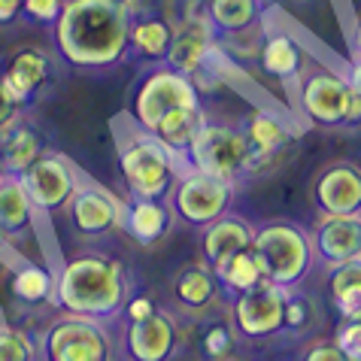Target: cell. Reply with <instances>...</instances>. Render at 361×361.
I'll use <instances>...</instances> for the list:
<instances>
[{
    "instance_id": "obj_40",
    "label": "cell",
    "mask_w": 361,
    "mask_h": 361,
    "mask_svg": "<svg viewBox=\"0 0 361 361\" xmlns=\"http://www.w3.org/2000/svg\"><path fill=\"white\" fill-rule=\"evenodd\" d=\"M361 122V94L355 92H349V104H346V118H343V125H358Z\"/></svg>"
},
{
    "instance_id": "obj_36",
    "label": "cell",
    "mask_w": 361,
    "mask_h": 361,
    "mask_svg": "<svg viewBox=\"0 0 361 361\" xmlns=\"http://www.w3.org/2000/svg\"><path fill=\"white\" fill-rule=\"evenodd\" d=\"M304 361H349V355L337 343H319L310 349Z\"/></svg>"
},
{
    "instance_id": "obj_3",
    "label": "cell",
    "mask_w": 361,
    "mask_h": 361,
    "mask_svg": "<svg viewBox=\"0 0 361 361\" xmlns=\"http://www.w3.org/2000/svg\"><path fill=\"white\" fill-rule=\"evenodd\" d=\"M173 152L155 134H134L122 146V176L137 200H158L173 183Z\"/></svg>"
},
{
    "instance_id": "obj_30",
    "label": "cell",
    "mask_w": 361,
    "mask_h": 361,
    "mask_svg": "<svg viewBox=\"0 0 361 361\" xmlns=\"http://www.w3.org/2000/svg\"><path fill=\"white\" fill-rule=\"evenodd\" d=\"M55 288V279L49 276L46 267H37V264H25L13 274V295L25 304H43L49 300Z\"/></svg>"
},
{
    "instance_id": "obj_5",
    "label": "cell",
    "mask_w": 361,
    "mask_h": 361,
    "mask_svg": "<svg viewBox=\"0 0 361 361\" xmlns=\"http://www.w3.org/2000/svg\"><path fill=\"white\" fill-rule=\"evenodd\" d=\"M188 155H192V164L197 173L225 179V183L252 164V146H249L246 134L234 131V128H219V125L200 128Z\"/></svg>"
},
{
    "instance_id": "obj_17",
    "label": "cell",
    "mask_w": 361,
    "mask_h": 361,
    "mask_svg": "<svg viewBox=\"0 0 361 361\" xmlns=\"http://www.w3.org/2000/svg\"><path fill=\"white\" fill-rule=\"evenodd\" d=\"M316 195L325 213H361V170L346 164L325 170Z\"/></svg>"
},
{
    "instance_id": "obj_26",
    "label": "cell",
    "mask_w": 361,
    "mask_h": 361,
    "mask_svg": "<svg viewBox=\"0 0 361 361\" xmlns=\"http://www.w3.org/2000/svg\"><path fill=\"white\" fill-rule=\"evenodd\" d=\"M173 43V27L161 18H134L131 22V49L143 58H167Z\"/></svg>"
},
{
    "instance_id": "obj_16",
    "label": "cell",
    "mask_w": 361,
    "mask_h": 361,
    "mask_svg": "<svg viewBox=\"0 0 361 361\" xmlns=\"http://www.w3.org/2000/svg\"><path fill=\"white\" fill-rule=\"evenodd\" d=\"M213 52H216V46H213L209 25L188 22L183 31L173 34V43H170V52H167V67L185 76H197Z\"/></svg>"
},
{
    "instance_id": "obj_24",
    "label": "cell",
    "mask_w": 361,
    "mask_h": 361,
    "mask_svg": "<svg viewBox=\"0 0 361 361\" xmlns=\"http://www.w3.org/2000/svg\"><path fill=\"white\" fill-rule=\"evenodd\" d=\"M262 64H264L267 73L276 76V79L298 76L300 67H304V49L298 46L295 37L274 34L262 49Z\"/></svg>"
},
{
    "instance_id": "obj_6",
    "label": "cell",
    "mask_w": 361,
    "mask_h": 361,
    "mask_svg": "<svg viewBox=\"0 0 361 361\" xmlns=\"http://www.w3.org/2000/svg\"><path fill=\"white\" fill-rule=\"evenodd\" d=\"M264 276L276 286H295L310 264L307 237L292 225H270L252 240Z\"/></svg>"
},
{
    "instance_id": "obj_18",
    "label": "cell",
    "mask_w": 361,
    "mask_h": 361,
    "mask_svg": "<svg viewBox=\"0 0 361 361\" xmlns=\"http://www.w3.org/2000/svg\"><path fill=\"white\" fill-rule=\"evenodd\" d=\"M39 158H43V143L34 128L16 122L0 131V173L4 176H22Z\"/></svg>"
},
{
    "instance_id": "obj_19",
    "label": "cell",
    "mask_w": 361,
    "mask_h": 361,
    "mask_svg": "<svg viewBox=\"0 0 361 361\" xmlns=\"http://www.w3.org/2000/svg\"><path fill=\"white\" fill-rule=\"evenodd\" d=\"M252 240L255 237H252V231H249L246 222H240V219H219L204 237V252L209 258V264L219 270L234 255H240L243 249L252 246Z\"/></svg>"
},
{
    "instance_id": "obj_27",
    "label": "cell",
    "mask_w": 361,
    "mask_h": 361,
    "mask_svg": "<svg viewBox=\"0 0 361 361\" xmlns=\"http://www.w3.org/2000/svg\"><path fill=\"white\" fill-rule=\"evenodd\" d=\"M176 298L192 310H204L213 304L216 298V276L213 270H207L204 264H192L185 267L176 279Z\"/></svg>"
},
{
    "instance_id": "obj_41",
    "label": "cell",
    "mask_w": 361,
    "mask_h": 361,
    "mask_svg": "<svg viewBox=\"0 0 361 361\" xmlns=\"http://www.w3.org/2000/svg\"><path fill=\"white\" fill-rule=\"evenodd\" d=\"M125 9H128V16H131V22L134 18H140V13H146L149 9V0H122Z\"/></svg>"
},
{
    "instance_id": "obj_12",
    "label": "cell",
    "mask_w": 361,
    "mask_h": 361,
    "mask_svg": "<svg viewBox=\"0 0 361 361\" xmlns=\"http://www.w3.org/2000/svg\"><path fill=\"white\" fill-rule=\"evenodd\" d=\"M49 70H52V61H49L46 52H39V49H18L6 61V70L0 73V85H4L6 97L18 109H25L37 97L39 88L49 82Z\"/></svg>"
},
{
    "instance_id": "obj_33",
    "label": "cell",
    "mask_w": 361,
    "mask_h": 361,
    "mask_svg": "<svg viewBox=\"0 0 361 361\" xmlns=\"http://www.w3.org/2000/svg\"><path fill=\"white\" fill-rule=\"evenodd\" d=\"M334 343L349 355V361H361V322H355V319H346L343 328L337 331Z\"/></svg>"
},
{
    "instance_id": "obj_39",
    "label": "cell",
    "mask_w": 361,
    "mask_h": 361,
    "mask_svg": "<svg viewBox=\"0 0 361 361\" xmlns=\"http://www.w3.org/2000/svg\"><path fill=\"white\" fill-rule=\"evenodd\" d=\"M22 16V0H0V25H9Z\"/></svg>"
},
{
    "instance_id": "obj_1",
    "label": "cell",
    "mask_w": 361,
    "mask_h": 361,
    "mask_svg": "<svg viewBox=\"0 0 361 361\" xmlns=\"http://www.w3.org/2000/svg\"><path fill=\"white\" fill-rule=\"evenodd\" d=\"M55 46L73 67H109L131 46V16L122 0H67L55 22Z\"/></svg>"
},
{
    "instance_id": "obj_29",
    "label": "cell",
    "mask_w": 361,
    "mask_h": 361,
    "mask_svg": "<svg viewBox=\"0 0 361 361\" xmlns=\"http://www.w3.org/2000/svg\"><path fill=\"white\" fill-rule=\"evenodd\" d=\"M216 276L222 279L228 288H234V292H246V288H252L255 283L267 279V276H264V267H262V262H258V255H255L252 246L243 249V252L234 255L228 264L219 267Z\"/></svg>"
},
{
    "instance_id": "obj_11",
    "label": "cell",
    "mask_w": 361,
    "mask_h": 361,
    "mask_svg": "<svg viewBox=\"0 0 361 361\" xmlns=\"http://www.w3.org/2000/svg\"><path fill=\"white\" fill-rule=\"evenodd\" d=\"M349 92H353L349 79H340L337 73L319 70V73L304 79L300 106H304L307 118H313L316 125H343Z\"/></svg>"
},
{
    "instance_id": "obj_9",
    "label": "cell",
    "mask_w": 361,
    "mask_h": 361,
    "mask_svg": "<svg viewBox=\"0 0 361 361\" xmlns=\"http://www.w3.org/2000/svg\"><path fill=\"white\" fill-rule=\"evenodd\" d=\"M22 185L27 188L34 207L39 209H61L70 204V197L76 195V173L64 158L58 155H43L39 161H34L31 167L25 170L22 176Z\"/></svg>"
},
{
    "instance_id": "obj_7",
    "label": "cell",
    "mask_w": 361,
    "mask_h": 361,
    "mask_svg": "<svg viewBox=\"0 0 361 361\" xmlns=\"http://www.w3.org/2000/svg\"><path fill=\"white\" fill-rule=\"evenodd\" d=\"M43 353L46 361H109V337L97 319L70 316L46 331Z\"/></svg>"
},
{
    "instance_id": "obj_13",
    "label": "cell",
    "mask_w": 361,
    "mask_h": 361,
    "mask_svg": "<svg viewBox=\"0 0 361 361\" xmlns=\"http://www.w3.org/2000/svg\"><path fill=\"white\" fill-rule=\"evenodd\" d=\"M70 216H73V225L76 231H82V234H106V231H113L118 222H125V209L122 204L104 192V188L97 185H82L76 188V195L70 197Z\"/></svg>"
},
{
    "instance_id": "obj_2",
    "label": "cell",
    "mask_w": 361,
    "mask_h": 361,
    "mask_svg": "<svg viewBox=\"0 0 361 361\" xmlns=\"http://www.w3.org/2000/svg\"><path fill=\"white\" fill-rule=\"evenodd\" d=\"M128 298L125 267L106 255H79L58 276V304L70 316L106 319L122 310Z\"/></svg>"
},
{
    "instance_id": "obj_22",
    "label": "cell",
    "mask_w": 361,
    "mask_h": 361,
    "mask_svg": "<svg viewBox=\"0 0 361 361\" xmlns=\"http://www.w3.org/2000/svg\"><path fill=\"white\" fill-rule=\"evenodd\" d=\"M207 18L225 34H243L262 18V0H207Z\"/></svg>"
},
{
    "instance_id": "obj_35",
    "label": "cell",
    "mask_w": 361,
    "mask_h": 361,
    "mask_svg": "<svg viewBox=\"0 0 361 361\" xmlns=\"http://www.w3.org/2000/svg\"><path fill=\"white\" fill-rule=\"evenodd\" d=\"M228 349H231V334H228V328H213L207 334V355H213V358H222L228 355Z\"/></svg>"
},
{
    "instance_id": "obj_25",
    "label": "cell",
    "mask_w": 361,
    "mask_h": 361,
    "mask_svg": "<svg viewBox=\"0 0 361 361\" xmlns=\"http://www.w3.org/2000/svg\"><path fill=\"white\" fill-rule=\"evenodd\" d=\"M125 225L140 243H152L167 231L170 213L164 209L161 200H134L125 213Z\"/></svg>"
},
{
    "instance_id": "obj_44",
    "label": "cell",
    "mask_w": 361,
    "mask_h": 361,
    "mask_svg": "<svg viewBox=\"0 0 361 361\" xmlns=\"http://www.w3.org/2000/svg\"><path fill=\"white\" fill-rule=\"evenodd\" d=\"M355 43H358V55H361V22H358V31H355Z\"/></svg>"
},
{
    "instance_id": "obj_42",
    "label": "cell",
    "mask_w": 361,
    "mask_h": 361,
    "mask_svg": "<svg viewBox=\"0 0 361 361\" xmlns=\"http://www.w3.org/2000/svg\"><path fill=\"white\" fill-rule=\"evenodd\" d=\"M349 85H353L355 88V92L361 94V61L353 67V73H349Z\"/></svg>"
},
{
    "instance_id": "obj_45",
    "label": "cell",
    "mask_w": 361,
    "mask_h": 361,
    "mask_svg": "<svg viewBox=\"0 0 361 361\" xmlns=\"http://www.w3.org/2000/svg\"><path fill=\"white\" fill-rule=\"evenodd\" d=\"M4 243H6V231L0 228V249H4Z\"/></svg>"
},
{
    "instance_id": "obj_14",
    "label": "cell",
    "mask_w": 361,
    "mask_h": 361,
    "mask_svg": "<svg viewBox=\"0 0 361 361\" xmlns=\"http://www.w3.org/2000/svg\"><path fill=\"white\" fill-rule=\"evenodd\" d=\"M176 349V325L167 313H155L131 322L128 328V355L134 361H167Z\"/></svg>"
},
{
    "instance_id": "obj_28",
    "label": "cell",
    "mask_w": 361,
    "mask_h": 361,
    "mask_svg": "<svg viewBox=\"0 0 361 361\" xmlns=\"http://www.w3.org/2000/svg\"><path fill=\"white\" fill-rule=\"evenodd\" d=\"M331 298L343 316L361 307V258L337 264V270L331 274Z\"/></svg>"
},
{
    "instance_id": "obj_37",
    "label": "cell",
    "mask_w": 361,
    "mask_h": 361,
    "mask_svg": "<svg viewBox=\"0 0 361 361\" xmlns=\"http://www.w3.org/2000/svg\"><path fill=\"white\" fill-rule=\"evenodd\" d=\"M18 113H22V109H18L13 100L6 97L4 85H0V131H6L9 125H16V122H18Z\"/></svg>"
},
{
    "instance_id": "obj_10",
    "label": "cell",
    "mask_w": 361,
    "mask_h": 361,
    "mask_svg": "<svg viewBox=\"0 0 361 361\" xmlns=\"http://www.w3.org/2000/svg\"><path fill=\"white\" fill-rule=\"evenodd\" d=\"M228 197H231V188L225 179H216V176H207L195 170V173H188L176 185L173 204L185 222L204 225L222 216V209L228 207Z\"/></svg>"
},
{
    "instance_id": "obj_46",
    "label": "cell",
    "mask_w": 361,
    "mask_h": 361,
    "mask_svg": "<svg viewBox=\"0 0 361 361\" xmlns=\"http://www.w3.org/2000/svg\"><path fill=\"white\" fill-rule=\"evenodd\" d=\"M0 179H4V173H0Z\"/></svg>"
},
{
    "instance_id": "obj_15",
    "label": "cell",
    "mask_w": 361,
    "mask_h": 361,
    "mask_svg": "<svg viewBox=\"0 0 361 361\" xmlns=\"http://www.w3.org/2000/svg\"><path fill=\"white\" fill-rule=\"evenodd\" d=\"M316 246L334 264L361 258V213H328L319 225Z\"/></svg>"
},
{
    "instance_id": "obj_4",
    "label": "cell",
    "mask_w": 361,
    "mask_h": 361,
    "mask_svg": "<svg viewBox=\"0 0 361 361\" xmlns=\"http://www.w3.org/2000/svg\"><path fill=\"white\" fill-rule=\"evenodd\" d=\"M188 106H197V88L192 82V76L161 67L155 73H149L143 79V85L137 88L134 118L143 131L152 134L161 125V118L176 113V109H188Z\"/></svg>"
},
{
    "instance_id": "obj_32",
    "label": "cell",
    "mask_w": 361,
    "mask_h": 361,
    "mask_svg": "<svg viewBox=\"0 0 361 361\" xmlns=\"http://www.w3.org/2000/svg\"><path fill=\"white\" fill-rule=\"evenodd\" d=\"M67 0H22V13L39 25H55Z\"/></svg>"
},
{
    "instance_id": "obj_38",
    "label": "cell",
    "mask_w": 361,
    "mask_h": 361,
    "mask_svg": "<svg viewBox=\"0 0 361 361\" xmlns=\"http://www.w3.org/2000/svg\"><path fill=\"white\" fill-rule=\"evenodd\" d=\"M152 313H155V307L149 298H134L131 304H128V319H131V322H140V319H146Z\"/></svg>"
},
{
    "instance_id": "obj_8",
    "label": "cell",
    "mask_w": 361,
    "mask_h": 361,
    "mask_svg": "<svg viewBox=\"0 0 361 361\" xmlns=\"http://www.w3.org/2000/svg\"><path fill=\"white\" fill-rule=\"evenodd\" d=\"M237 328L249 337H264L279 325H286V292L283 286L262 279L252 288L240 292L234 307Z\"/></svg>"
},
{
    "instance_id": "obj_43",
    "label": "cell",
    "mask_w": 361,
    "mask_h": 361,
    "mask_svg": "<svg viewBox=\"0 0 361 361\" xmlns=\"http://www.w3.org/2000/svg\"><path fill=\"white\" fill-rule=\"evenodd\" d=\"M346 319H355V322H361V307H358V310H353V313H349Z\"/></svg>"
},
{
    "instance_id": "obj_21",
    "label": "cell",
    "mask_w": 361,
    "mask_h": 361,
    "mask_svg": "<svg viewBox=\"0 0 361 361\" xmlns=\"http://www.w3.org/2000/svg\"><path fill=\"white\" fill-rule=\"evenodd\" d=\"M200 128H204L200 106H188V109H176V113L161 118V125H158L152 134L161 140L173 155H183V152H192V143L200 134Z\"/></svg>"
},
{
    "instance_id": "obj_20",
    "label": "cell",
    "mask_w": 361,
    "mask_h": 361,
    "mask_svg": "<svg viewBox=\"0 0 361 361\" xmlns=\"http://www.w3.org/2000/svg\"><path fill=\"white\" fill-rule=\"evenodd\" d=\"M31 219H34V200L22 185V179L4 176L0 179V228L6 231V237H13L31 228Z\"/></svg>"
},
{
    "instance_id": "obj_34",
    "label": "cell",
    "mask_w": 361,
    "mask_h": 361,
    "mask_svg": "<svg viewBox=\"0 0 361 361\" xmlns=\"http://www.w3.org/2000/svg\"><path fill=\"white\" fill-rule=\"evenodd\" d=\"M310 319H313V304H310L307 298H300V295H292V298L286 295V325L300 331Z\"/></svg>"
},
{
    "instance_id": "obj_23",
    "label": "cell",
    "mask_w": 361,
    "mask_h": 361,
    "mask_svg": "<svg viewBox=\"0 0 361 361\" xmlns=\"http://www.w3.org/2000/svg\"><path fill=\"white\" fill-rule=\"evenodd\" d=\"M246 140H249V146H252V161H255V158H264V155L279 152V149H283L288 140H292V131H288L286 122L279 116L262 109V113H255L252 118H249Z\"/></svg>"
},
{
    "instance_id": "obj_31",
    "label": "cell",
    "mask_w": 361,
    "mask_h": 361,
    "mask_svg": "<svg viewBox=\"0 0 361 361\" xmlns=\"http://www.w3.org/2000/svg\"><path fill=\"white\" fill-rule=\"evenodd\" d=\"M34 343L31 337L16 328H0V361H34Z\"/></svg>"
}]
</instances>
